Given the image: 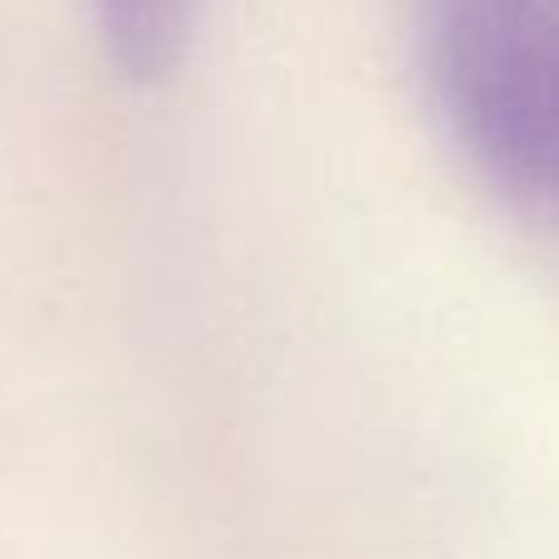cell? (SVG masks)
I'll return each instance as SVG.
<instances>
[{
    "label": "cell",
    "mask_w": 559,
    "mask_h": 559,
    "mask_svg": "<svg viewBox=\"0 0 559 559\" xmlns=\"http://www.w3.org/2000/svg\"><path fill=\"white\" fill-rule=\"evenodd\" d=\"M437 114L515 202H559V0H413Z\"/></svg>",
    "instance_id": "6da1fadb"
},
{
    "label": "cell",
    "mask_w": 559,
    "mask_h": 559,
    "mask_svg": "<svg viewBox=\"0 0 559 559\" xmlns=\"http://www.w3.org/2000/svg\"><path fill=\"white\" fill-rule=\"evenodd\" d=\"M192 0H94L104 45L133 79H157L173 69L187 39Z\"/></svg>",
    "instance_id": "7a4b0ae2"
}]
</instances>
